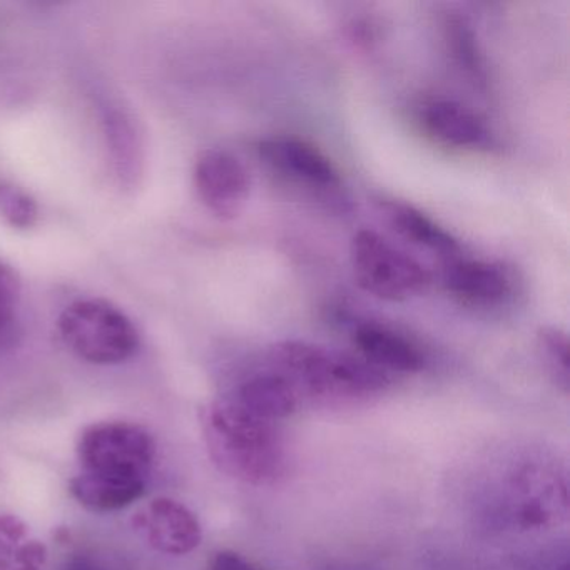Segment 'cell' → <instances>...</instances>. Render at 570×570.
<instances>
[{"label": "cell", "mask_w": 570, "mask_h": 570, "mask_svg": "<svg viewBox=\"0 0 570 570\" xmlns=\"http://www.w3.org/2000/svg\"><path fill=\"white\" fill-rule=\"evenodd\" d=\"M72 497L92 512H116L141 499L156 460L155 436L138 423L106 420L82 430Z\"/></svg>", "instance_id": "6da1fadb"}, {"label": "cell", "mask_w": 570, "mask_h": 570, "mask_svg": "<svg viewBox=\"0 0 570 570\" xmlns=\"http://www.w3.org/2000/svg\"><path fill=\"white\" fill-rule=\"evenodd\" d=\"M199 422L209 459L225 475L253 487L285 475V442L275 423L256 419L233 399L206 405Z\"/></svg>", "instance_id": "7a4b0ae2"}, {"label": "cell", "mask_w": 570, "mask_h": 570, "mask_svg": "<svg viewBox=\"0 0 570 570\" xmlns=\"http://www.w3.org/2000/svg\"><path fill=\"white\" fill-rule=\"evenodd\" d=\"M272 363L299 402L345 405L379 395L390 385L389 373L366 360L299 340L273 346Z\"/></svg>", "instance_id": "3957f363"}, {"label": "cell", "mask_w": 570, "mask_h": 570, "mask_svg": "<svg viewBox=\"0 0 570 570\" xmlns=\"http://www.w3.org/2000/svg\"><path fill=\"white\" fill-rule=\"evenodd\" d=\"M497 503L499 515L515 529H552L569 515L566 470L543 453L520 456L502 473Z\"/></svg>", "instance_id": "277c9868"}, {"label": "cell", "mask_w": 570, "mask_h": 570, "mask_svg": "<svg viewBox=\"0 0 570 570\" xmlns=\"http://www.w3.org/2000/svg\"><path fill=\"white\" fill-rule=\"evenodd\" d=\"M68 348L92 365H119L135 356L139 332L129 316L102 299L72 303L59 318Z\"/></svg>", "instance_id": "5b68a950"}, {"label": "cell", "mask_w": 570, "mask_h": 570, "mask_svg": "<svg viewBox=\"0 0 570 570\" xmlns=\"http://www.w3.org/2000/svg\"><path fill=\"white\" fill-rule=\"evenodd\" d=\"M350 262L360 288L376 298L402 302L432 285V273L422 263L370 229L353 236Z\"/></svg>", "instance_id": "8992f818"}, {"label": "cell", "mask_w": 570, "mask_h": 570, "mask_svg": "<svg viewBox=\"0 0 570 570\" xmlns=\"http://www.w3.org/2000/svg\"><path fill=\"white\" fill-rule=\"evenodd\" d=\"M196 193L216 218L233 219L248 202L249 175L242 159L225 149H206L193 173Z\"/></svg>", "instance_id": "52a82bcc"}, {"label": "cell", "mask_w": 570, "mask_h": 570, "mask_svg": "<svg viewBox=\"0 0 570 570\" xmlns=\"http://www.w3.org/2000/svg\"><path fill=\"white\" fill-rule=\"evenodd\" d=\"M132 525L149 547L166 556H186L203 539L198 517L178 500L158 497L138 510Z\"/></svg>", "instance_id": "ba28073f"}, {"label": "cell", "mask_w": 570, "mask_h": 570, "mask_svg": "<svg viewBox=\"0 0 570 570\" xmlns=\"http://www.w3.org/2000/svg\"><path fill=\"white\" fill-rule=\"evenodd\" d=\"M263 161L279 175L312 186L332 189L340 185V173L335 165L309 142L296 138H269L259 145Z\"/></svg>", "instance_id": "9c48e42d"}, {"label": "cell", "mask_w": 570, "mask_h": 570, "mask_svg": "<svg viewBox=\"0 0 570 570\" xmlns=\"http://www.w3.org/2000/svg\"><path fill=\"white\" fill-rule=\"evenodd\" d=\"M423 129L435 141L460 149H489L493 135L472 109L452 99H432L420 111Z\"/></svg>", "instance_id": "30bf717a"}, {"label": "cell", "mask_w": 570, "mask_h": 570, "mask_svg": "<svg viewBox=\"0 0 570 570\" xmlns=\"http://www.w3.org/2000/svg\"><path fill=\"white\" fill-rule=\"evenodd\" d=\"M102 126L116 178L125 188H136L146 165L145 136L139 122L122 106L109 105L102 109Z\"/></svg>", "instance_id": "8fae6325"}, {"label": "cell", "mask_w": 570, "mask_h": 570, "mask_svg": "<svg viewBox=\"0 0 570 570\" xmlns=\"http://www.w3.org/2000/svg\"><path fill=\"white\" fill-rule=\"evenodd\" d=\"M443 285L450 295L472 306L500 305L512 292V282L500 266L479 259L449 262Z\"/></svg>", "instance_id": "7c38bea8"}, {"label": "cell", "mask_w": 570, "mask_h": 570, "mask_svg": "<svg viewBox=\"0 0 570 570\" xmlns=\"http://www.w3.org/2000/svg\"><path fill=\"white\" fill-rule=\"evenodd\" d=\"M353 343L363 360L385 373H415L425 365L419 346L389 326L362 323L353 332Z\"/></svg>", "instance_id": "4fadbf2b"}, {"label": "cell", "mask_w": 570, "mask_h": 570, "mask_svg": "<svg viewBox=\"0 0 570 570\" xmlns=\"http://www.w3.org/2000/svg\"><path fill=\"white\" fill-rule=\"evenodd\" d=\"M383 212L396 235L402 236L413 246L426 249L446 262L459 258V242L415 206L390 202L383 205Z\"/></svg>", "instance_id": "5bb4252c"}, {"label": "cell", "mask_w": 570, "mask_h": 570, "mask_svg": "<svg viewBox=\"0 0 570 570\" xmlns=\"http://www.w3.org/2000/svg\"><path fill=\"white\" fill-rule=\"evenodd\" d=\"M233 400L256 419L272 423L293 415L302 403L288 380L276 372L246 380Z\"/></svg>", "instance_id": "9a60e30c"}, {"label": "cell", "mask_w": 570, "mask_h": 570, "mask_svg": "<svg viewBox=\"0 0 570 570\" xmlns=\"http://www.w3.org/2000/svg\"><path fill=\"white\" fill-rule=\"evenodd\" d=\"M48 547L35 539L24 520L0 513V570H42Z\"/></svg>", "instance_id": "2e32d148"}, {"label": "cell", "mask_w": 570, "mask_h": 570, "mask_svg": "<svg viewBox=\"0 0 570 570\" xmlns=\"http://www.w3.org/2000/svg\"><path fill=\"white\" fill-rule=\"evenodd\" d=\"M445 41L449 45L450 55L455 59L463 72L475 82H485V65L480 55L479 42L472 26L459 14L446 18Z\"/></svg>", "instance_id": "e0dca14e"}, {"label": "cell", "mask_w": 570, "mask_h": 570, "mask_svg": "<svg viewBox=\"0 0 570 570\" xmlns=\"http://www.w3.org/2000/svg\"><path fill=\"white\" fill-rule=\"evenodd\" d=\"M537 350L553 383L563 393H569L570 356L566 332L557 326H542L537 333Z\"/></svg>", "instance_id": "ac0fdd59"}, {"label": "cell", "mask_w": 570, "mask_h": 570, "mask_svg": "<svg viewBox=\"0 0 570 570\" xmlns=\"http://www.w3.org/2000/svg\"><path fill=\"white\" fill-rule=\"evenodd\" d=\"M0 218L18 229H29L39 222V206L24 189L0 181Z\"/></svg>", "instance_id": "d6986e66"}, {"label": "cell", "mask_w": 570, "mask_h": 570, "mask_svg": "<svg viewBox=\"0 0 570 570\" xmlns=\"http://www.w3.org/2000/svg\"><path fill=\"white\" fill-rule=\"evenodd\" d=\"M19 295H21V282L18 275L11 266L0 262V330L4 328L14 316Z\"/></svg>", "instance_id": "ffe728a7"}, {"label": "cell", "mask_w": 570, "mask_h": 570, "mask_svg": "<svg viewBox=\"0 0 570 570\" xmlns=\"http://www.w3.org/2000/svg\"><path fill=\"white\" fill-rule=\"evenodd\" d=\"M125 567L112 556L99 550L79 549L69 553L62 562L61 570H122Z\"/></svg>", "instance_id": "44dd1931"}, {"label": "cell", "mask_w": 570, "mask_h": 570, "mask_svg": "<svg viewBox=\"0 0 570 570\" xmlns=\"http://www.w3.org/2000/svg\"><path fill=\"white\" fill-rule=\"evenodd\" d=\"M208 570H259L258 567L253 566L248 559L233 552V550H222V552L213 556L209 562Z\"/></svg>", "instance_id": "7402d4cb"}, {"label": "cell", "mask_w": 570, "mask_h": 570, "mask_svg": "<svg viewBox=\"0 0 570 570\" xmlns=\"http://www.w3.org/2000/svg\"><path fill=\"white\" fill-rule=\"evenodd\" d=\"M557 570H569V563L563 562L562 566L557 567Z\"/></svg>", "instance_id": "603a6c76"}]
</instances>
